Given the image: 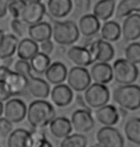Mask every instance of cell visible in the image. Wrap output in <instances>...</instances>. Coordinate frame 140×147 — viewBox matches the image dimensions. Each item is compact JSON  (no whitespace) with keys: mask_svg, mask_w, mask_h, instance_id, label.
<instances>
[{"mask_svg":"<svg viewBox=\"0 0 140 147\" xmlns=\"http://www.w3.org/2000/svg\"><path fill=\"white\" fill-rule=\"evenodd\" d=\"M19 44L18 38L13 34H5L1 30L0 36V59L5 60L8 58H13V56L17 51Z\"/></svg>","mask_w":140,"mask_h":147,"instance_id":"obj_23","label":"cell"},{"mask_svg":"<svg viewBox=\"0 0 140 147\" xmlns=\"http://www.w3.org/2000/svg\"><path fill=\"white\" fill-rule=\"evenodd\" d=\"M45 12L46 7L43 2L37 1V0L26 1V6L21 16V20L26 25H28V27L36 25L40 22H42Z\"/></svg>","mask_w":140,"mask_h":147,"instance_id":"obj_9","label":"cell"},{"mask_svg":"<svg viewBox=\"0 0 140 147\" xmlns=\"http://www.w3.org/2000/svg\"><path fill=\"white\" fill-rule=\"evenodd\" d=\"M88 50L91 54L94 63H109V62H111L113 59L115 55L114 48L111 45V43L102 40V38L93 40L89 44Z\"/></svg>","mask_w":140,"mask_h":147,"instance_id":"obj_8","label":"cell"},{"mask_svg":"<svg viewBox=\"0 0 140 147\" xmlns=\"http://www.w3.org/2000/svg\"><path fill=\"white\" fill-rule=\"evenodd\" d=\"M49 131L54 138L64 140L73 131L71 120L65 116H57L49 125Z\"/></svg>","mask_w":140,"mask_h":147,"instance_id":"obj_22","label":"cell"},{"mask_svg":"<svg viewBox=\"0 0 140 147\" xmlns=\"http://www.w3.org/2000/svg\"><path fill=\"white\" fill-rule=\"evenodd\" d=\"M133 13H140V0H121L118 2L115 16L118 18H127Z\"/></svg>","mask_w":140,"mask_h":147,"instance_id":"obj_29","label":"cell"},{"mask_svg":"<svg viewBox=\"0 0 140 147\" xmlns=\"http://www.w3.org/2000/svg\"><path fill=\"white\" fill-rule=\"evenodd\" d=\"M73 2L70 0H48L46 9L55 18H64L71 13Z\"/></svg>","mask_w":140,"mask_h":147,"instance_id":"obj_25","label":"cell"},{"mask_svg":"<svg viewBox=\"0 0 140 147\" xmlns=\"http://www.w3.org/2000/svg\"><path fill=\"white\" fill-rule=\"evenodd\" d=\"M9 2L10 1H7V0H1L0 1V18H5L7 13H9V10H8Z\"/></svg>","mask_w":140,"mask_h":147,"instance_id":"obj_41","label":"cell"},{"mask_svg":"<svg viewBox=\"0 0 140 147\" xmlns=\"http://www.w3.org/2000/svg\"><path fill=\"white\" fill-rule=\"evenodd\" d=\"M67 86L73 91L82 92L86 91L91 85V76L90 72L86 67L73 66L69 69L67 75Z\"/></svg>","mask_w":140,"mask_h":147,"instance_id":"obj_7","label":"cell"},{"mask_svg":"<svg viewBox=\"0 0 140 147\" xmlns=\"http://www.w3.org/2000/svg\"><path fill=\"white\" fill-rule=\"evenodd\" d=\"M13 131V123L5 117L0 118V137L1 138H8Z\"/></svg>","mask_w":140,"mask_h":147,"instance_id":"obj_36","label":"cell"},{"mask_svg":"<svg viewBox=\"0 0 140 147\" xmlns=\"http://www.w3.org/2000/svg\"><path fill=\"white\" fill-rule=\"evenodd\" d=\"M34 147H53V145L51 144L50 141L45 140V141H43L42 143L38 144V145H36V146H34Z\"/></svg>","mask_w":140,"mask_h":147,"instance_id":"obj_43","label":"cell"},{"mask_svg":"<svg viewBox=\"0 0 140 147\" xmlns=\"http://www.w3.org/2000/svg\"><path fill=\"white\" fill-rule=\"evenodd\" d=\"M30 132H31L33 140H34V146L38 145V144L42 143L43 141L47 140L45 133L42 129H33L32 128V130Z\"/></svg>","mask_w":140,"mask_h":147,"instance_id":"obj_37","label":"cell"},{"mask_svg":"<svg viewBox=\"0 0 140 147\" xmlns=\"http://www.w3.org/2000/svg\"><path fill=\"white\" fill-rule=\"evenodd\" d=\"M28 107L25 102L19 98H12L4 103V115L7 120L12 123H19L27 117Z\"/></svg>","mask_w":140,"mask_h":147,"instance_id":"obj_12","label":"cell"},{"mask_svg":"<svg viewBox=\"0 0 140 147\" xmlns=\"http://www.w3.org/2000/svg\"><path fill=\"white\" fill-rule=\"evenodd\" d=\"M71 124L73 130L78 134L89 133L95 126V118L90 111L77 109L71 115Z\"/></svg>","mask_w":140,"mask_h":147,"instance_id":"obj_11","label":"cell"},{"mask_svg":"<svg viewBox=\"0 0 140 147\" xmlns=\"http://www.w3.org/2000/svg\"><path fill=\"white\" fill-rule=\"evenodd\" d=\"M89 72L92 81L96 84L107 85L114 79L112 66L107 63H93Z\"/></svg>","mask_w":140,"mask_h":147,"instance_id":"obj_16","label":"cell"},{"mask_svg":"<svg viewBox=\"0 0 140 147\" xmlns=\"http://www.w3.org/2000/svg\"><path fill=\"white\" fill-rule=\"evenodd\" d=\"M95 120L102 124L103 127H113L119 121L120 115L118 108L113 105H106L94 112Z\"/></svg>","mask_w":140,"mask_h":147,"instance_id":"obj_15","label":"cell"},{"mask_svg":"<svg viewBox=\"0 0 140 147\" xmlns=\"http://www.w3.org/2000/svg\"><path fill=\"white\" fill-rule=\"evenodd\" d=\"M7 147H34L31 132L22 128L13 130L7 138Z\"/></svg>","mask_w":140,"mask_h":147,"instance_id":"obj_24","label":"cell"},{"mask_svg":"<svg viewBox=\"0 0 140 147\" xmlns=\"http://www.w3.org/2000/svg\"><path fill=\"white\" fill-rule=\"evenodd\" d=\"M66 56L75 66L79 67H86L92 65L93 59L88 48L79 45H72L66 51Z\"/></svg>","mask_w":140,"mask_h":147,"instance_id":"obj_14","label":"cell"},{"mask_svg":"<svg viewBox=\"0 0 140 147\" xmlns=\"http://www.w3.org/2000/svg\"><path fill=\"white\" fill-rule=\"evenodd\" d=\"M84 97L87 106L90 109L97 110L108 105L111 93H109V88L106 85L93 83L84 91Z\"/></svg>","mask_w":140,"mask_h":147,"instance_id":"obj_6","label":"cell"},{"mask_svg":"<svg viewBox=\"0 0 140 147\" xmlns=\"http://www.w3.org/2000/svg\"><path fill=\"white\" fill-rule=\"evenodd\" d=\"M40 50L42 53H44L46 55H50L54 50V42L52 40H46L44 42L40 44Z\"/></svg>","mask_w":140,"mask_h":147,"instance_id":"obj_39","label":"cell"},{"mask_svg":"<svg viewBox=\"0 0 140 147\" xmlns=\"http://www.w3.org/2000/svg\"><path fill=\"white\" fill-rule=\"evenodd\" d=\"M30 65H31L32 71H34L38 75H42V74H45L46 70L51 65L50 57L40 51L30 61Z\"/></svg>","mask_w":140,"mask_h":147,"instance_id":"obj_31","label":"cell"},{"mask_svg":"<svg viewBox=\"0 0 140 147\" xmlns=\"http://www.w3.org/2000/svg\"><path fill=\"white\" fill-rule=\"evenodd\" d=\"M112 97L119 108L128 112H134L140 109V86L138 85L119 86L114 88Z\"/></svg>","mask_w":140,"mask_h":147,"instance_id":"obj_3","label":"cell"},{"mask_svg":"<svg viewBox=\"0 0 140 147\" xmlns=\"http://www.w3.org/2000/svg\"><path fill=\"white\" fill-rule=\"evenodd\" d=\"M12 93L9 90V88L7 87V85L4 82H0V99H1L2 103H6L11 99Z\"/></svg>","mask_w":140,"mask_h":147,"instance_id":"obj_38","label":"cell"},{"mask_svg":"<svg viewBox=\"0 0 140 147\" xmlns=\"http://www.w3.org/2000/svg\"><path fill=\"white\" fill-rule=\"evenodd\" d=\"M122 36L130 42H134L140 38V13H133L123 20Z\"/></svg>","mask_w":140,"mask_h":147,"instance_id":"obj_17","label":"cell"},{"mask_svg":"<svg viewBox=\"0 0 140 147\" xmlns=\"http://www.w3.org/2000/svg\"><path fill=\"white\" fill-rule=\"evenodd\" d=\"M26 6V1L21 0H13L9 2V13L13 16V19H21V16Z\"/></svg>","mask_w":140,"mask_h":147,"instance_id":"obj_34","label":"cell"},{"mask_svg":"<svg viewBox=\"0 0 140 147\" xmlns=\"http://www.w3.org/2000/svg\"><path fill=\"white\" fill-rule=\"evenodd\" d=\"M125 59L134 65L140 63V42H131L126 47Z\"/></svg>","mask_w":140,"mask_h":147,"instance_id":"obj_33","label":"cell"},{"mask_svg":"<svg viewBox=\"0 0 140 147\" xmlns=\"http://www.w3.org/2000/svg\"><path fill=\"white\" fill-rule=\"evenodd\" d=\"M45 79L49 84L59 86L64 84L65 80H67L68 70L65 65L62 62H54L51 63L49 68L45 72Z\"/></svg>","mask_w":140,"mask_h":147,"instance_id":"obj_21","label":"cell"},{"mask_svg":"<svg viewBox=\"0 0 140 147\" xmlns=\"http://www.w3.org/2000/svg\"><path fill=\"white\" fill-rule=\"evenodd\" d=\"M125 137L131 143L140 145V117H131L125 122Z\"/></svg>","mask_w":140,"mask_h":147,"instance_id":"obj_30","label":"cell"},{"mask_svg":"<svg viewBox=\"0 0 140 147\" xmlns=\"http://www.w3.org/2000/svg\"><path fill=\"white\" fill-rule=\"evenodd\" d=\"M10 26L13 35L17 38H22L25 34V23L21 19H13Z\"/></svg>","mask_w":140,"mask_h":147,"instance_id":"obj_35","label":"cell"},{"mask_svg":"<svg viewBox=\"0 0 140 147\" xmlns=\"http://www.w3.org/2000/svg\"><path fill=\"white\" fill-rule=\"evenodd\" d=\"M76 104L78 105L79 107H81V109L90 111V112H91V109L87 106L86 102L84 100V97L83 95H81V94H78V95L76 96Z\"/></svg>","mask_w":140,"mask_h":147,"instance_id":"obj_40","label":"cell"},{"mask_svg":"<svg viewBox=\"0 0 140 147\" xmlns=\"http://www.w3.org/2000/svg\"><path fill=\"white\" fill-rule=\"evenodd\" d=\"M0 82H4L7 85L12 93V96L25 95L28 93L27 79L15 70H11L4 79L0 80Z\"/></svg>","mask_w":140,"mask_h":147,"instance_id":"obj_13","label":"cell"},{"mask_svg":"<svg viewBox=\"0 0 140 147\" xmlns=\"http://www.w3.org/2000/svg\"><path fill=\"white\" fill-rule=\"evenodd\" d=\"M89 147H102V146H101L98 142H96V143H94V144H92V145H90Z\"/></svg>","mask_w":140,"mask_h":147,"instance_id":"obj_44","label":"cell"},{"mask_svg":"<svg viewBox=\"0 0 140 147\" xmlns=\"http://www.w3.org/2000/svg\"><path fill=\"white\" fill-rule=\"evenodd\" d=\"M101 38L108 42L117 41L122 36V27L118 22L114 20H109L103 24L100 31Z\"/></svg>","mask_w":140,"mask_h":147,"instance_id":"obj_28","label":"cell"},{"mask_svg":"<svg viewBox=\"0 0 140 147\" xmlns=\"http://www.w3.org/2000/svg\"><path fill=\"white\" fill-rule=\"evenodd\" d=\"M87 138L83 134H71L64 140H62L60 143V147H86Z\"/></svg>","mask_w":140,"mask_h":147,"instance_id":"obj_32","label":"cell"},{"mask_svg":"<svg viewBox=\"0 0 140 147\" xmlns=\"http://www.w3.org/2000/svg\"><path fill=\"white\" fill-rule=\"evenodd\" d=\"M15 71L23 75L28 82V93L38 100H44L50 95V85L46 80L36 77L32 73L30 62L18 60L15 63Z\"/></svg>","mask_w":140,"mask_h":147,"instance_id":"obj_1","label":"cell"},{"mask_svg":"<svg viewBox=\"0 0 140 147\" xmlns=\"http://www.w3.org/2000/svg\"><path fill=\"white\" fill-rule=\"evenodd\" d=\"M29 38L37 43H42L53 38V26L46 21L40 22L27 29Z\"/></svg>","mask_w":140,"mask_h":147,"instance_id":"obj_19","label":"cell"},{"mask_svg":"<svg viewBox=\"0 0 140 147\" xmlns=\"http://www.w3.org/2000/svg\"><path fill=\"white\" fill-rule=\"evenodd\" d=\"M96 140L102 147H124L125 140L114 127H102L96 133Z\"/></svg>","mask_w":140,"mask_h":147,"instance_id":"obj_10","label":"cell"},{"mask_svg":"<svg viewBox=\"0 0 140 147\" xmlns=\"http://www.w3.org/2000/svg\"><path fill=\"white\" fill-rule=\"evenodd\" d=\"M116 9V3L113 0H101L97 1L93 6L92 13L100 21H109L113 16Z\"/></svg>","mask_w":140,"mask_h":147,"instance_id":"obj_26","label":"cell"},{"mask_svg":"<svg viewBox=\"0 0 140 147\" xmlns=\"http://www.w3.org/2000/svg\"><path fill=\"white\" fill-rule=\"evenodd\" d=\"M113 77L115 82L120 86L133 85L139 75L136 65L126 59H117L112 65Z\"/></svg>","mask_w":140,"mask_h":147,"instance_id":"obj_5","label":"cell"},{"mask_svg":"<svg viewBox=\"0 0 140 147\" xmlns=\"http://www.w3.org/2000/svg\"><path fill=\"white\" fill-rule=\"evenodd\" d=\"M51 100L55 106L59 108L67 107L73 100V90L67 85L55 86L51 90Z\"/></svg>","mask_w":140,"mask_h":147,"instance_id":"obj_20","label":"cell"},{"mask_svg":"<svg viewBox=\"0 0 140 147\" xmlns=\"http://www.w3.org/2000/svg\"><path fill=\"white\" fill-rule=\"evenodd\" d=\"M38 50H40V45L36 41L30 38H25L19 41L16 55L19 60L29 62L40 52Z\"/></svg>","mask_w":140,"mask_h":147,"instance_id":"obj_27","label":"cell"},{"mask_svg":"<svg viewBox=\"0 0 140 147\" xmlns=\"http://www.w3.org/2000/svg\"><path fill=\"white\" fill-rule=\"evenodd\" d=\"M2 62V65L3 66H6V67H9L13 63V58H8V59H5V60H1Z\"/></svg>","mask_w":140,"mask_h":147,"instance_id":"obj_42","label":"cell"},{"mask_svg":"<svg viewBox=\"0 0 140 147\" xmlns=\"http://www.w3.org/2000/svg\"><path fill=\"white\" fill-rule=\"evenodd\" d=\"M80 30L72 20H56L53 25V40L60 45H72L79 40Z\"/></svg>","mask_w":140,"mask_h":147,"instance_id":"obj_4","label":"cell"},{"mask_svg":"<svg viewBox=\"0 0 140 147\" xmlns=\"http://www.w3.org/2000/svg\"><path fill=\"white\" fill-rule=\"evenodd\" d=\"M78 27L80 33L86 38H90L98 34L101 31V22L93 15V13H86L82 16L79 19Z\"/></svg>","mask_w":140,"mask_h":147,"instance_id":"obj_18","label":"cell"},{"mask_svg":"<svg viewBox=\"0 0 140 147\" xmlns=\"http://www.w3.org/2000/svg\"><path fill=\"white\" fill-rule=\"evenodd\" d=\"M56 118V110L50 102L35 100L31 102L27 111V121L33 129H43Z\"/></svg>","mask_w":140,"mask_h":147,"instance_id":"obj_2","label":"cell"}]
</instances>
